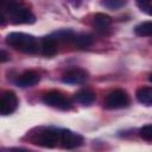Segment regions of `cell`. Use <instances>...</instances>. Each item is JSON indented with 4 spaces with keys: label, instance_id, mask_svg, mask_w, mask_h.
I'll return each mask as SVG.
<instances>
[{
    "label": "cell",
    "instance_id": "1",
    "mask_svg": "<svg viewBox=\"0 0 152 152\" xmlns=\"http://www.w3.org/2000/svg\"><path fill=\"white\" fill-rule=\"evenodd\" d=\"M34 14L28 10L23 0H0V25L33 24Z\"/></svg>",
    "mask_w": 152,
    "mask_h": 152
},
{
    "label": "cell",
    "instance_id": "17",
    "mask_svg": "<svg viewBox=\"0 0 152 152\" xmlns=\"http://www.w3.org/2000/svg\"><path fill=\"white\" fill-rule=\"evenodd\" d=\"M139 133H140V137H141L144 140L151 141V140H152V125L148 124V125L142 126V127L140 128Z\"/></svg>",
    "mask_w": 152,
    "mask_h": 152
},
{
    "label": "cell",
    "instance_id": "5",
    "mask_svg": "<svg viewBox=\"0 0 152 152\" xmlns=\"http://www.w3.org/2000/svg\"><path fill=\"white\" fill-rule=\"evenodd\" d=\"M43 102L50 107H53V108H58V109H62V110H68L71 108V102L70 100L64 96L61 91H57V90H51V91H48L44 96H43Z\"/></svg>",
    "mask_w": 152,
    "mask_h": 152
},
{
    "label": "cell",
    "instance_id": "18",
    "mask_svg": "<svg viewBox=\"0 0 152 152\" xmlns=\"http://www.w3.org/2000/svg\"><path fill=\"white\" fill-rule=\"evenodd\" d=\"M137 5L138 7L145 12L146 14L151 15L152 14V6H151V0H137Z\"/></svg>",
    "mask_w": 152,
    "mask_h": 152
},
{
    "label": "cell",
    "instance_id": "16",
    "mask_svg": "<svg viewBox=\"0 0 152 152\" xmlns=\"http://www.w3.org/2000/svg\"><path fill=\"white\" fill-rule=\"evenodd\" d=\"M102 4L109 10H118L126 4V0H103Z\"/></svg>",
    "mask_w": 152,
    "mask_h": 152
},
{
    "label": "cell",
    "instance_id": "2",
    "mask_svg": "<svg viewBox=\"0 0 152 152\" xmlns=\"http://www.w3.org/2000/svg\"><path fill=\"white\" fill-rule=\"evenodd\" d=\"M6 44L24 53L32 55V53H37L40 50L39 40L34 36L23 32H11L10 34H7Z\"/></svg>",
    "mask_w": 152,
    "mask_h": 152
},
{
    "label": "cell",
    "instance_id": "15",
    "mask_svg": "<svg viewBox=\"0 0 152 152\" xmlns=\"http://www.w3.org/2000/svg\"><path fill=\"white\" fill-rule=\"evenodd\" d=\"M134 32L139 37H150L152 34V23L151 21H144L135 26Z\"/></svg>",
    "mask_w": 152,
    "mask_h": 152
},
{
    "label": "cell",
    "instance_id": "19",
    "mask_svg": "<svg viewBox=\"0 0 152 152\" xmlns=\"http://www.w3.org/2000/svg\"><path fill=\"white\" fill-rule=\"evenodd\" d=\"M10 59V55L5 50H0V62H7Z\"/></svg>",
    "mask_w": 152,
    "mask_h": 152
},
{
    "label": "cell",
    "instance_id": "9",
    "mask_svg": "<svg viewBox=\"0 0 152 152\" xmlns=\"http://www.w3.org/2000/svg\"><path fill=\"white\" fill-rule=\"evenodd\" d=\"M39 81H40V75L37 71L26 70L17 77L14 83L20 88H26V87H32V86L37 84Z\"/></svg>",
    "mask_w": 152,
    "mask_h": 152
},
{
    "label": "cell",
    "instance_id": "14",
    "mask_svg": "<svg viewBox=\"0 0 152 152\" xmlns=\"http://www.w3.org/2000/svg\"><path fill=\"white\" fill-rule=\"evenodd\" d=\"M71 42L78 48H87L93 44V37L88 33H74Z\"/></svg>",
    "mask_w": 152,
    "mask_h": 152
},
{
    "label": "cell",
    "instance_id": "6",
    "mask_svg": "<svg viewBox=\"0 0 152 152\" xmlns=\"http://www.w3.org/2000/svg\"><path fill=\"white\" fill-rule=\"evenodd\" d=\"M18 107V97L13 91L0 94V115H10Z\"/></svg>",
    "mask_w": 152,
    "mask_h": 152
},
{
    "label": "cell",
    "instance_id": "11",
    "mask_svg": "<svg viewBox=\"0 0 152 152\" xmlns=\"http://www.w3.org/2000/svg\"><path fill=\"white\" fill-rule=\"evenodd\" d=\"M135 96L140 103H142L145 106L152 104V88L151 87H140L137 90Z\"/></svg>",
    "mask_w": 152,
    "mask_h": 152
},
{
    "label": "cell",
    "instance_id": "13",
    "mask_svg": "<svg viewBox=\"0 0 152 152\" xmlns=\"http://www.w3.org/2000/svg\"><path fill=\"white\" fill-rule=\"evenodd\" d=\"M95 99H96L95 93L91 90H88V89L80 90L78 93L75 94V100L82 104H90L95 101Z\"/></svg>",
    "mask_w": 152,
    "mask_h": 152
},
{
    "label": "cell",
    "instance_id": "8",
    "mask_svg": "<svg viewBox=\"0 0 152 152\" xmlns=\"http://www.w3.org/2000/svg\"><path fill=\"white\" fill-rule=\"evenodd\" d=\"M88 80V71L81 68H72L62 75V82L66 84H81Z\"/></svg>",
    "mask_w": 152,
    "mask_h": 152
},
{
    "label": "cell",
    "instance_id": "12",
    "mask_svg": "<svg viewBox=\"0 0 152 152\" xmlns=\"http://www.w3.org/2000/svg\"><path fill=\"white\" fill-rule=\"evenodd\" d=\"M112 24V18L108 15V14H104V13H96L94 15V19H93V25L95 28L97 30H106Z\"/></svg>",
    "mask_w": 152,
    "mask_h": 152
},
{
    "label": "cell",
    "instance_id": "10",
    "mask_svg": "<svg viewBox=\"0 0 152 152\" xmlns=\"http://www.w3.org/2000/svg\"><path fill=\"white\" fill-rule=\"evenodd\" d=\"M40 50L44 56H53L57 53V40L53 38V36L44 37L40 40Z\"/></svg>",
    "mask_w": 152,
    "mask_h": 152
},
{
    "label": "cell",
    "instance_id": "3",
    "mask_svg": "<svg viewBox=\"0 0 152 152\" xmlns=\"http://www.w3.org/2000/svg\"><path fill=\"white\" fill-rule=\"evenodd\" d=\"M33 144L42 147H56L58 142H61V129L57 128H42L38 133H36L32 138Z\"/></svg>",
    "mask_w": 152,
    "mask_h": 152
},
{
    "label": "cell",
    "instance_id": "7",
    "mask_svg": "<svg viewBox=\"0 0 152 152\" xmlns=\"http://www.w3.org/2000/svg\"><path fill=\"white\" fill-rule=\"evenodd\" d=\"M61 144L64 148L72 150L83 144V137L70 129H61Z\"/></svg>",
    "mask_w": 152,
    "mask_h": 152
},
{
    "label": "cell",
    "instance_id": "4",
    "mask_svg": "<svg viewBox=\"0 0 152 152\" xmlns=\"http://www.w3.org/2000/svg\"><path fill=\"white\" fill-rule=\"evenodd\" d=\"M129 104V96L124 89H115L109 93L104 100V107L107 109H121Z\"/></svg>",
    "mask_w": 152,
    "mask_h": 152
}]
</instances>
